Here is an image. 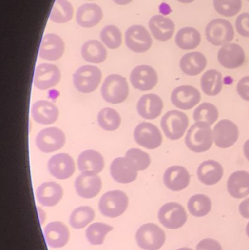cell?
Masks as SVG:
<instances>
[{
    "label": "cell",
    "instance_id": "4",
    "mask_svg": "<svg viewBox=\"0 0 249 250\" xmlns=\"http://www.w3.org/2000/svg\"><path fill=\"white\" fill-rule=\"evenodd\" d=\"M136 242L141 249L158 250L162 248L165 240V231L154 223H146L137 229Z\"/></svg>",
    "mask_w": 249,
    "mask_h": 250
},
{
    "label": "cell",
    "instance_id": "6",
    "mask_svg": "<svg viewBox=\"0 0 249 250\" xmlns=\"http://www.w3.org/2000/svg\"><path fill=\"white\" fill-rule=\"evenodd\" d=\"M206 37L212 45L221 46L229 43L233 40L235 32L229 21L216 19L209 22L206 26Z\"/></svg>",
    "mask_w": 249,
    "mask_h": 250
},
{
    "label": "cell",
    "instance_id": "19",
    "mask_svg": "<svg viewBox=\"0 0 249 250\" xmlns=\"http://www.w3.org/2000/svg\"><path fill=\"white\" fill-rule=\"evenodd\" d=\"M246 56L241 45L235 43H228L223 45L218 52V60L225 68H238L244 64Z\"/></svg>",
    "mask_w": 249,
    "mask_h": 250
},
{
    "label": "cell",
    "instance_id": "18",
    "mask_svg": "<svg viewBox=\"0 0 249 250\" xmlns=\"http://www.w3.org/2000/svg\"><path fill=\"white\" fill-rule=\"evenodd\" d=\"M65 51V44L61 37L56 34L44 35L39 50V56L48 61H57L61 58Z\"/></svg>",
    "mask_w": 249,
    "mask_h": 250
},
{
    "label": "cell",
    "instance_id": "47",
    "mask_svg": "<svg viewBox=\"0 0 249 250\" xmlns=\"http://www.w3.org/2000/svg\"><path fill=\"white\" fill-rule=\"evenodd\" d=\"M239 211L243 217L249 219V198L241 203L239 206Z\"/></svg>",
    "mask_w": 249,
    "mask_h": 250
},
{
    "label": "cell",
    "instance_id": "20",
    "mask_svg": "<svg viewBox=\"0 0 249 250\" xmlns=\"http://www.w3.org/2000/svg\"><path fill=\"white\" fill-rule=\"evenodd\" d=\"M47 245L52 248H61L68 243L70 235L68 228L59 221L48 223L43 230Z\"/></svg>",
    "mask_w": 249,
    "mask_h": 250
},
{
    "label": "cell",
    "instance_id": "39",
    "mask_svg": "<svg viewBox=\"0 0 249 250\" xmlns=\"http://www.w3.org/2000/svg\"><path fill=\"white\" fill-rule=\"evenodd\" d=\"M99 126L104 130L112 132L119 128L121 123V116L115 110L105 108L99 111L97 115Z\"/></svg>",
    "mask_w": 249,
    "mask_h": 250
},
{
    "label": "cell",
    "instance_id": "30",
    "mask_svg": "<svg viewBox=\"0 0 249 250\" xmlns=\"http://www.w3.org/2000/svg\"><path fill=\"white\" fill-rule=\"evenodd\" d=\"M224 169L222 165L215 160H207L200 165L197 169L199 180L206 185L217 184L223 177Z\"/></svg>",
    "mask_w": 249,
    "mask_h": 250
},
{
    "label": "cell",
    "instance_id": "53",
    "mask_svg": "<svg viewBox=\"0 0 249 250\" xmlns=\"http://www.w3.org/2000/svg\"><path fill=\"white\" fill-rule=\"evenodd\" d=\"M177 250H193L192 249V248H180V249H178Z\"/></svg>",
    "mask_w": 249,
    "mask_h": 250
},
{
    "label": "cell",
    "instance_id": "54",
    "mask_svg": "<svg viewBox=\"0 0 249 250\" xmlns=\"http://www.w3.org/2000/svg\"><path fill=\"white\" fill-rule=\"evenodd\" d=\"M88 1H92V0H88Z\"/></svg>",
    "mask_w": 249,
    "mask_h": 250
},
{
    "label": "cell",
    "instance_id": "49",
    "mask_svg": "<svg viewBox=\"0 0 249 250\" xmlns=\"http://www.w3.org/2000/svg\"><path fill=\"white\" fill-rule=\"evenodd\" d=\"M244 153L245 157L249 161V139L246 141L244 145Z\"/></svg>",
    "mask_w": 249,
    "mask_h": 250
},
{
    "label": "cell",
    "instance_id": "8",
    "mask_svg": "<svg viewBox=\"0 0 249 250\" xmlns=\"http://www.w3.org/2000/svg\"><path fill=\"white\" fill-rule=\"evenodd\" d=\"M158 219L164 227L175 230L185 224L187 220V211L178 203H167L159 208Z\"/></svg>",
    "mask_w": 249,
    "mask_h": 250
},
{
    "label": "cell",
    "instance_id": "51",
    "mask_svg": "<svg viewBox=\"0 0 249 250\" xmlns=\"http://www.w3.org/2000/svg\"><path fill=\"white\" fill-rule=\"evenodd\" d=\"M177 1L183 3V4H190V3L193 2L194 0H177Z\"/></svg>",
    "mask_w": 249,
    "mask_h": 250
},
{
    "label": "cell",
    "instance_id": "33",
    "mask_svg": "<svg viewBox=\"0 0 249 250\" xmlns=\"http://www.w3.org/2000/svg\"><path fill=\"white\" fill-rule=\"evenodd\" d=\"M175 43L183 50H192L197 48L201 42V35L193 27L180 29L175 35Z\"/></svg>",
    "mask_w": 249,
    "mask_h": 250
},
{
    "label": "cell",
    "instance_id": "45",
    "mask_svg": "<svg viewBox=\"0 0 249 250\" xmlns=\"http://www.w3.org/2000/svg\"><path fill=\"white\" fill-rule=\"evenodd\" d=\"M197 250H222L220 244L213 239H205L200 241L196 248Z\"/></svg>",
    "mask_w": 249,
    "mask_h": 250
},
{
    "label": "cell",
    "instance_id": "55",
    "mask_svg": "<svg viewBox=\"0 0 249 250\" xmlns=\"http://www.w3.org/2000/svg\"><path fill=\"white\" fill-rule=\"evenodd\" d=\"M247 1H249V0H247Z\"/></svg>",
    "mask_w": 249,
    "mask_h": 250
},
{
    "label": "cell",
    "instance_id": "50",
    "mask_svg": "<svg viewBox=\"0 0 249 250\" xmlns=\"http://www.w3.org/2000/svg\"><path fill=\"white\" fill-rule=\"evenodd\" d=\"M114 3L118 4V5H127V4H130L131 3L133 0H113Z\"/></svg>",
    "mask_w": 249,
    "mask_h": 250
},
{
    "label": "cell",
    "instance_id": "42",
    "mask_svg": "<svg viewBox=\"0 0 249 250\" xmlns=\"http://www.w3.org/2000/svg\"><path fill=\"white\" fill-rule=\"evenodd\" d=\"M215 10L221 16L232 17L242 8V0H213Z\"/></svg>",
    "mask_w": 249,
    "mask_h": 250
},
{
    "label": "cell",
    "instance_id": "29",
    "mask_svg": "<svg viewBox=\"0 0 249 250\" xmlns=\"http://www.w3.org/2000/svg\"><path fill=\"white\" fill-rule=\"evenodd\" d=\"M227 188L230 195L241 199L249 195V173L245 170L234 172L228 180Z\"/></svg>",
    "mask_w": 249,
    "mask_h": 250
},
{
    "label": "cell",
    "instance_id": "15",
    "mask_svg": "<svg viewBox=\"0 0 249 250\" xmlns=\"http://www.w3.org/2000/svg\"><path fill=\"white\" fill-rule=\"evenodd\" d=\"M130 82L134 89L146 92L152 90L158 83V75L156 70L149 65H139L132 70Z\"/></svg>",
    "mask_w": 249,
    "mask_h": 250
},
{
    "label": "cell",
    "instance_id": "22",
    "mask_svg": "<svg viewBox=\"0 0 249 250\" xmlns=\"http://www.w3.org/2000/svg\"><path fill=\"white\" fill-rule=\"evenodd\" d=\"M63 195L62 188L55 182H44L36 190L37 201L42 207H55L62 199Z\"/></svg>",
    "mask_w": 249,
    "mask_h": 250
},
{
    "label": "cell",
    "instance_id": "16",
    "mask_svg": "<svg viewBox=\"0 0 249 250\" xmlns=\"http://www.w3.org/2000/svg\"><path fill=\"white\" fill-rule=\"evenodd\" d=\"M48 168L50 173L56 179L64 180L74 174L76 166L71 156L65 153H60L49 159Z\"/></svg>",
    "mask_w": 249,
    "mask_h": 250
},
{
    "label": "cell",
    "instance_id": "12",
    "mask_svg": "<svg viewBox=\"0 0 249 250\" xmlns=\"http://www.w3.org/2000/svg\"><path fill=\"white\" fill-rule=\"evenodd\" d=\"M111 177L120 184H130L137 179L138 170L134 163L124 156L114 159L110 166Z\"/></svg>",
    "mask_w": 249,
    "mask_h": 250
},
{
    "label": "cell",
    "instance_id": "38",
    "mask_svg": "<svg viewBox=\"0 0 249 250\" xmlns=\"http://www.w3.org/2000/svg\"><path fill=\"white\" fill-rule=\"evenodd\" d=\"M114 230V227L103 223L90 225L86 230V238L92 245H101L105 242L107 235Z\"/></svg>",
    "mask_w": 249,
    "mask_h": 250
},
{
    "label": "cell",
    "instance_id": "40",
    "mask_svg": "<svg viewBox=\"0 0 249 250\" xmlns=\"http://www.w3.org/2000/svg\"><path fill=\"white\" fill-rule=\"evenodd\" d=\"M194 121L204 122L211 126L219 118L217 108L210 103H203L194 111Z\"/></svg>",
    "mask_w": 249,
    "mask_h": 250
},
{
    "label": "cell",
    "instance_id": "28",
    "mask_svg": "<svg viewBox=\"0 0 249 250\" xmlns=\"http://www.w3.org/2000/svg\"><path fill=\"white\" fill-rule=\"evenodd\" d=\"M103 18V11L98 4L88 3L80 6L76 13V21L83 28L96 26Z\"/></svg>",
    "mask_w": 249,
    "mask_h": 250
},
{
    "label": "cell",
    "instance_id": "26",
    "mask_svg": "<svg viewBox=\"0 0 249 250\" xmlns=\"http://www.w3.org/2000/svg\"><path fill=\"white\" fill-rule=\"evenodd\" d=\"M31 115L36 123L41 125H51L59 117L58 108L48 101H38L31 108Z\"/></svg>",
    "mask_w": 249,
    "mask_h": 250
},
{
    "label": "cell",
    "instance_id": "2",
    "mask_svg": "<svg viewBox=\"0 0 249 250\" xmlns=\"http://www.w3.org/2000/svg\"><path fill=\"white\" fill-rule=\"evenodd\" d=\"M101 92L106 102L114 105L122 104L128 98L130 92L127 79L120 75H109L102 83Z\"/></svg>",
    "mask_w": 249,
    "mask_h": 250
},
{
    "label": "cell",
    "instance_id": "17",
    "mask_svg": "<svg viewBox=\"0 0 249 250\" xmlns=\"http://www.w3.org/2000/svg\"><path fill=\"white\" fill-rule=\"evenodd\" d=\"M171 102L176 108L190 110L200 102L201 94L192 86H181L175 88L171 94Z\"/></svg>",
    "mask_w": 249,
    "mask_h": 250
},
{
    "label": "cell",
    "instance_id": "36",
    "mask_svg": "<svg viewBox=\"0 0 249 250\" xmlns=\"http://www.w3.org/2000/svg\"><path fill=\"white\" fill-rule=\"evenodd\" d=\"M187 207L192 215L196 217H205L210 212L212 208V203L207 195L197 194L190 198Z\"/></svg>",
    "mask_w": 249,
    "mask_h": 250
},
{
    "label": "cell",
    "instance_id": "27",
    "mask_svg": "<svg viewBox=\"0 0 249 250\" xmlns=\"http://www.w3.org/2000/svg\"><path fill=\"white\" fill-rule=\"evenodd\" d=\"M149 27L155 39L162 42L169 41L175 29L174 22L162 15L152 16L149 21Z\"/></svg>",
    "mask_w": 249,
    "mask_h": 250
},
{
    "label": "cell",
    "instance_id": "34",
    "mask_svg": "<svg viewBox=\"0 0 249 250\" xmlns=\"http://www.w3.org/2000/svg\"><path fill=\"white\" fill-rule=\"evenodd\" d=\"M202 90L209 96H215L220 93L223 86L222 75L216 70H209L202 76L200 80Z\"/></svg>",
    "mask_w": 249,
    "mask_h": 250
},
{
    "label": "cell",
    "instance_id": "44",
    "mask_svg": "<svg viewBox=\"0 0 249 250\" xmlns=\"http://www.w3.org/2000/svg\"><path fill=\"white\" fill-rule=\"evenodd\" d=\"M235 27L239 35L249 38V13H241L237 17Z\"/></svg>",
    "mask_w": 249,
    "mask_h": 250
},
{
    "label": "cell",
    "instance_id": "10",
    "mask_svg": "<svg viewBox=\"0 0 249 250\" xmlns=\"http://www.w3.org/2000/svg\"><path fill=\"white\" fill-rule=\"evenodd\" d=\"M65 141L64 132L57 127L42 129L35 140L38 149L44 153H52L61 149L65 144Z\"/></svg>",
    "mask_w": 249,
    "mask_h": 250
},
{
    "label": "cell",
    "instance_id": "41",
    "mask_svg": "<svg viewBox=\"0 0 249 250\" xmlns=\"http://www.w3.org/2000/svg\"><path fill=\"white\" fill-rule=\"evenodd\" d=\"M101 41L110 49H117L122 43V34L117 26L108 25L101 31Z\"/></svg>",
    "mask_w": 249,
    "mask_h": 250
},
{
    "label": "cell",
    "instance_id": "1",
    "mask_svg": "<svg viewBox=\"0 0 249 250\" xmlns=\"http://www.w3.org/2000/svg\"><path fill=\"white\" fill-rule=\"evenodd\" d=\"M213 131L204 122H196L187 132L185 143L189 149L196 153L207 151L213 144Z\"/></svg>",
    "mask_w": 249,
    "mask_h": 250
},
{
    "label": "cell",
    "instance_id": "43",
    "mask_svg": "<svg viewBox=\"0 0 249 250\" xmlns=\"http://www.w3.org/2000/svg\"><path fill=\"white\" fill-rule=\"evenodd\" d=\"M125 157L134 163L138 171L146 170L152 162L149 154L139 148H130L126 152Z\"/></svg>",
    "mask_w": 249,
    "mask_h": 250
},
{
    "label": "cell",
    "instance_id": "21",
    "mask_svg": "<svg viewBox=\"0 0 249 250\" xmlns=\"http://www.w3.org/2000/svg\"><path fill=\"white\" fill-rule=\"evenodd\" d=\"M102 182L98 175L81 173L75 181V189L79 196L85 199L95 198L100 192Z\"/></svg>",
    "mask_w": 249,
    "mask_h": 250
},
{
    "label": "cell",
    "instance_id": "11",
    "mask_svg": "<svg viewBox=\"0 0 249 250\" xmlns=\"http://www.w3.org/2000/svg\"><path fill=\"white\" fill-rule=\"evenodd\" d=\"M133 135L136 143L147 149L157 148L163 141L159 128L149 123H142L137 125Z\"/></svg>",
    "mask_w": 249,
    "mask_h": 250
},
{
    "label": "cell",
    "instance_id": "52",
    "mask_svg": "<svg viewBox=\"0 0 249 250\" xmlns=\"http://www.w3.org/2000/svg\"><path fill=\"white\" fill-rule=\"evenodd\" d=\"M246 232H247V235L249 238V222L248 224L247 225V228H246Z\"/></svg>",
    "mask_w": 249,
    "mask_h": 250
},
{
    "label": "cell",
    "instance_id": "7",
    "mask_svg": "<svg viewBox=\"0 0 249 250\" xmlns=\"http://www.w3.org/2000/svg\"><path fill=\"white\" fill-rule=\"evenodd\" d=\"M189 126L187 114L181 111H170L161 120V127L165 136L171 140H178L184 136Z\"/></svg>",
    "mask_w": 249,
    "mask_h": 250
},
{
    "label": "cell",
    "instance_id": "46",
    "mask_svg": "<svg viewBox=\"0 0 249 250\" xmlns=\"http://www.w3.org/2000/svg\"><path fill=\"white\" fill-rule=\"evenodd\" d=\"M237 91L241 98L249 101V76H245L238 82Z\"/></svg>",
    "mask_w": 249,
    "mask_h": 250
},
{
    "label": "cell",
    "instance_id": "37",
    "mask_svg": "<svg viewBox=\"0 0 249 250\" xmlns=\"http://www.w3.org/2000/svg\"><path fill=\"white\" fill-rule=\"evenodd\" d=\"M73 5L67 0H56L49 19L56 23H65L71 20L73 16Z\"/></svg>",
    "mask_w": 249,
    "mask_h": 250
},
{
    "label": "cell",
    "instance_id": "31",
    "mask_svg": "<svg viewBox=\"0 0 249 250\" xmlns=\"http://www.w3.org/2000/svg\"><path fill=\"white\" fill-rule=\"evenodd\" d=\"M206 57L198 51L186 54L180 61V67L183 73L190 76L200 74L206 69Z\"/></svg>",
    "mask_w": 249,
    "mask_h": 250
},
{
    "label": "cell",
    "instance_id": "13",
    "mask_svg": "<svg viewBox=\"0 0 249 250\" xmlns=\"http://www.w3.org/2000/svg\"><path fill=\"white\" fill-rule=\"evenodd\" d=\"M61 78V71L57 65L43 63L35 69L34 85L39 90H47L57 86Z\"/></svg>",
    "mask_w": 249,
    "mask_h": 250
},
{
    "label": "cell",
    "instance_id": "5",
    "mask_svg": "<svg viewBox=\"0 0 249 250\" xmlns=\"http://www.w3.org/2000/svg\"><path fill=\"white\" fill-rule=\"evenodd\" d=\"M102 77V72L97 67L83 65L73 74V84L78 92L91 93L97 89Z\"/></svg>",
    "mask_w": 249,
    "mask_h": 250
},
{
    "label": "cell",
    "instance_id": "9",
    "mask_svg": "<svg viewBox=\"0 0 249 250\" xmlns=\"http://www.w3.org/2000/svg\"><path fill=\"white\" fill-rule=\"evenodd\" d=\"M124 40L127 48L137 54L149 51L153 43L149 31L141 25H133L129 27L126 31Z\"/></svg>",
    "mask_w": 249,
    "mask_h": 250
},
{
    "label": "cell",
    "instance_id": "24",
    "mask_svg": "<svg viewBox=\"0 0 249 250\" xmlns=\"http://www.w3.org/2000/svg\"><path fill=\"white\" fill-rule=\"evenodd\" d=\"M163 101L155 94L143 95L137 104L139 115L145 120H153L158 118L163 110Z\"/></svg>",
    "mask_w": 249,
    "mask_h": 250
},
{
    "label": "cell",
    "instance_id": "3",
    "mask_svg": "<svg viewBox=\"0 0 249 250\" xmlns=\"http://www.w3.org/2000/svg\"><path fill=\"white\" fill-rule=\"evenodd\" d=\"M128 206L129 198L124 192L113 190L101 197L98 208L104 217L116 218L125 212Z\"/></svg>",
    "mask_w": 249,
    "mask_h": 250
},
{
    "label": "cell",
    "instance_id": "25",
    "mask_svg": "<svg viewBox=\"0 0 249 250\" xmlns=\"http://www.w3.org/2000/svg\"><path fill=\"white\" fill-rule=\"evenodd\" d=\"M163 182L170 190L179 192L188 187L190 175L183 166H171L164 173Z\"/></svg>",
    "mask_w": 249,
    "mask_h": 250
},
{
    "label": "cell",
    "instance_id": "48",
    "mask_svg": "<svg viewBox=\"0 0 249 250\" xmlns=\"http://www.w3.org/2000/svg\"><path fill=\"white\" fill-rule=\"evenodd\" d=\"M38 208V215H39V222L41 225H43L45 223V219H46V214L42 208H39V207H37Z\"/></svg>",
    "mask_w": 249,
    "mask_h": 250
},
{
    "label": "cell",
    "instance_id": "35",
    "mask_svg": "<svg viewBox=\"0 0 249 250\" xmlns=\"http://www.w3.org/2000/svg\"><path fill=\"white\" fill-rule=\"evenodd\" d=\"M95 218V212L93 208L87 206H83L73 210L70 214L69 223L72 228L76 230L84 229Z\"/></svg>",
    "mask_w": 249,
    "mask_h": 250
},
{
    "label": "cell",
    "instance_id": "32",
    "mask_svg": "<svg viewBox=\"0 0 249 250\" xmlns=\"http://www.w3.org/2000/svg\"><path fill=\"white\" fill-rule=\"evenodd\" d=\"M81 56L88 62L99 64L106 60L108 52L99 41L89 40L82 46Z\"/></svg>",
    "mask_w": 249,
    "mask_h": 250
},
{
    "label": "cell",
    "instance_id": "23",
    "mask_svg": "<svg viewBox=\"0 0 249 250\" xmlns=\"http://www.w3.org/2000/svg\"><path fill=\"white\" fill-rule=\"evenodd\" d=\"M77 166L81 173L98 175L105 167V160L98 151L92 149L86 150L78 156Z\"/></svg>",
    "mask_w": 249,
    "mask_h": 250
},
{
    "label": "cell",
    "instance_id": "14",
    "mask_svg": "<svg viewBox=\"0 0 249 250\" xmlns=\"http://www.w3.org/2000/svg\"><path fill=\"white\" fill-rule=\"evenodd\" d=\"M239 136L238 126L229 120H222L215 126L213 138L219 148H228L237 142Z\"/></svg>",
    "mask_w": 249,
    "mask_h": 250
}]
</instances>
